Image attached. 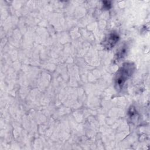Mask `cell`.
I'll use <instances>...</instances> for the list:
<instances>
[{"mask_svg":"<svg viewBox=\"0 0 150 150\" xmlns=\"http://www.w3.org/2000/svg\"><path fill=\"white\" fill-rule=\"evenodd\" d=\"M134 70L132 64L126 63L123 64L117 73L115 80V84L117 89H121L125 81L132 74Z\"/></svg>","mask_w":150,"mask_h":150,"instance_id":"1","label":"cell"},{"mask_svg":"<svg viewBox=\"0 0 150 150\" xmlns=\"http://www.w3.org/2000/svg\"><path fill=\"white\" fill-rule=\"evenodd\" d=\"M118 36L115 33H111L109 35V36L106 39L104 42V46L108 49H110L116 44L117 41L118 40Z\"/></svg>","mask_w":150,"mask_h":150,"instance_id":"2","label":"cell"}]
</instances>
